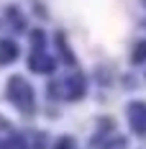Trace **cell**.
<instances>
[{
	"instance_id": "2",
	"label": "cell",
	"mask_w": 146,
	"mask_h": 149,
	"mask_svg": "<svg viewBox=\"0 0 146 149\" xmlns=\"http://www.w3.org/2000/svg\"><path fill=\"white\" fill-rule=\"evenodd\" d=\"M15 54H18V46H15L13 41H0V64L13 62Z\"/></svg>"
},
{
	"instance_id": "4",
	"label": "cell",
	"mask_w": 146,
	"mask_h": 149,
	"mask_svg": "<svg viewBox=\"0 0 146 149\" xmlns=\"http://www.w3.org/2000/svg\"><path fill=\"white\" fill-rule=\"evenodd\" d=\"M0 149H23V141L21 139H8V141H3Z\"/></svg>"
},
{
	"instance_id": "3",
	"label": "cell",
	"mask_w": 146,
	"mask_h": 149,
	"mask_svg": "<svg viewBox=\"0 0 146 149\" xmlns=\"http://www.w3.org/2000/svg\"><path fill=\"white\" fill-rule=\"evenodd\" d=\"M31 67H33V70H41V72H49V70H51V59H46V57H33V59H31Z\"/></svg>"
},
{
	"instance_id": "5",
	"label": "cell",
	"mask_w": 146,
	"mask_h": 149,
	"mask_svg": "<svg viewBox=\"0 0 146 149\" xmlns=\"http://www.w3.org/2000/svg\"><path fill=\"white\" fill-rule=\"evenodd\" d=\"M144 57H146V44H141L138 49H136V57H133V59H136V62H141Z\"/></svg>"
},
{
	"instance_id": "1",
	"label": "cell",
	"mask_w": 146,
	"mask_h": 149,
	"mask_svg": "<svg viewBox=\"0 0 146 149\" xmlns=\"http://www.w3.org/2000/svg\"><path fill=\"white\" fill-rule=\"evenodd\" d=\"M8 95H10V100L18 105V111H23V113H33V90L28 88L26 80L13 77V80L8 82Z\"/></svg>"
},
{
	"instance_id": "6",
	"label": "cell",
	"mask_w": 146,
	"mask_h": 149,
	"mask_svg": "<svg viewBox=\"0 0 146 149\" xmlns=\"http://www.w3.org/2000/svg\"><path fill=\"white\" fill-rule=\"evenodd\" d=\"M57 149H72V141H69V139H62Z\"/></svg>"
},
{
	"instance_id": "7",
	"label": "cell",
	"mask_w": 146,
	"mask_h": 149,
	"mask_svg": "<svg viewBox=\"0 0 146 149\" xmlns=\"http://www.w3.org/2000/svg\"><path fill=\"white\" fill-rule=\"evenodd\" d=\"M0 129H8V123H5V121L0 118Z\"/></svg>"
}]
</instances>
